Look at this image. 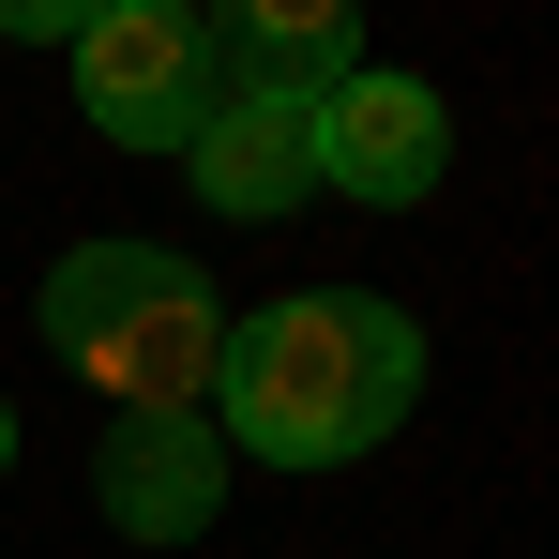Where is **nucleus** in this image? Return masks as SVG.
Segmentation results:
<instances>
[{"instance_id":"f257e3e1","label":"nucleus","mask_w":559,"mask_h":559,"mask_svg":"<svg viewBox=\"0 0 559 559\" xmlns=\"http://www.w3.org/2000/svg\"><path fill=\"white\" fill-rule=\"evenodd\" d=\"M424 393V318L378 302V287H287L258 318H227V364H212V439L258 468H348L408 424Z\"/></svg>"},{"instance_id":"f03ea898","label":"nucleus","mask_w":559,"mask_h":559,"mask_svg":"<svg viewBox=\"0 0 559 559\" xmlns=\"http://www.w3.org/2000/svg\"><path fill=\"white\" fill-rule=\"evenodd\" d=\"M31 318H46V348L92 378L106 408H212L227 302H212L197 258H167V242H76Z\"/></svg>"},{"instance_id":"7ed1b4c3","label":"nucleus","mask_w":559,"mask_h":559,"mask_svg":"<svg viewBox=\"0 0 559 559\" xmlns=\"http://www.w3.org/2000/svg\"><path fill=\"white\" fill-rule=\"evenodd\" d=\"M76 92L121 152H182L212 106V31L182 0H106V15H76Z\"/></svg>"},{"instance_id":"20e7f679","label":"nucleus","mask_w":559,"mask_h":559,"mask_svg":"<svg viewBox=\"0 0 559 559\" xmlns=\"http://www.w3.org/2000/svg\"><path fill=\"white\" fill-rule=\"evenodd\" d=\"M182 167H197V197H212L227 227H273V212L318 197V106H302V92H242V76H212Z\"/></svg>"},{"instance_id":"39448f33","label":"nucleus","mask_w":559,"mask_h":559,"mask_svg":"<svg viewBox=\"0 0 559 559\" xmlns=\"http://www.w3.org/2000/svg\"><path fill=\"white\" fill-rule=\"evenodd\" d=\"M439 167H454V106L424 92V76H348V92L318 106V182L364 197V212H408V197H439Z\"/></svg>"},{"instance_id":"423d86ee","label":"nucleus","mask_w":559,"mask_h":559,"mask_svg":"<svg viewBox=\"0 0 559 559\" xmlns=\"http://www.w3.org/2000/svg\"><path fill=\"white\" fill-rule=\"evenodd\" d=\"M212 514H227L212 408H121V424H106V530H121V545H197Z\"/></svg>"},{"instance_id":"0eeeda50","label":"nucleus","mask_w":559,"mask_h":559,"mask_svg":"<svg viewBox=\"0 0 559 559\" xmlns=\"http://www.w3.org/2000/svg\"><path fill=\"white\" fill-rule=\"evenodd\" d=\"M212 76H242V92H302V106H333L348 76H364V15H348V0H242V15L212 31Z\"/></svg>"},{"instance_id":"6e6552de","label":"nucleus","mask_w":559,"mask_h":559,"mask_svg":"<svg viewBox=\"0 0 559 559\" xmlns=\"http://www.w3.org/2000/svg\"><path fill=\"white\" fill-rule=\"evenodd\" d=\"M0 468H15V408H0Z\"/></svg>"}]
</instances>
